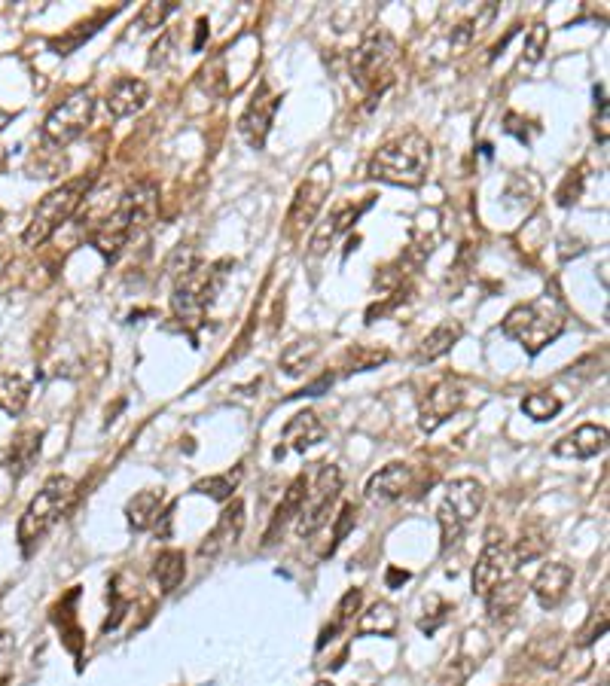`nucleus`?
I'll list each match as a JSON object with an SVG mask.
<instances>
[{
    "mask_svg": "<svg viewBox=\"0 0 610 686\" xmlns=\"http://www.w3.org/2000/svg\"><path fill=\"white\" fill-rule=\"evenodd\" d=\"M156 202H159V193L150 180L129 186V190L119 193L116 202L107 208L95 199L80 214V226H83L86 241L104 260H116L122 247H126V241L156 217Z\"/></svg>",
    "mask_w": 610,
    "mask_h": 686,
    "instance_id": "nucleus-1",
    "label": "nucleus"
},
{
    "mask_svg": "<svg viewBox=\"0 0 610 686\" xmlns=\"http://www.w3.org/2000/svg\"><path fill=\"white\" fill-rule=\"evenodd\" d=\"M400 43L388 28H370L351 52V80L363 98L376 104L397 80Z\"/></svg>",
    "mask_w": 610,
    "mask_h": 686,
    "instance_id": "nucleus-2",
    "label": "nucleus"
},
{
    "mask_svg": "<svg viewBox=\"0 0 610 686\" xmlns=\"http://www.w3.org/2000/svg\"><path fill=\"white\" fill-rule=\"evenodd\" d=\"M434 162V150L431 141H427L421 132H406L391 138L388 144H382L373 159H370V177L391 183V186H406V190H415L427 180V171H431Z\"/></svg>",
    "mask_w": 610,
    "mask_h": 686,
    "instance_id": "nucleus-3",
    "label": "nucleus"
},
{
    "mask_svg": "<svg viewBox=\"0 0 610 686\" xmlns=\"http://www.w3.org/2000/svg\"><path fill=\"white\" fill-rule=\"evenodd\" d=\"M223 269H229V260L190 263L187 269H180L174 293H171V311H174V318L180 321V327L187 333L196 336L202 330L208 308H211V302L217 299V293H220V287L226 281Z\"/></svg>",
    "mask_w": 610,
    "mask_h": 686,
    "instance_id": "nucleus-4",
    "label": "nucleus"
},
{
    "mask_svg": "<svg viewBox=\"0 0 610 686\" xmlns=\"http://www.w3.org/2000/svg\"><path fill=\"white\" fill-rule=\"evenodd\" d=\"M568 318L565 308L556 296H537L531 302H522L516 308L507 311V318L501 321V333L513 342H519L528 354H540L546 345H553L562 330H565Z\"/></svg>",
    "mask_w": 610,
    "mask_h": 686,
    "instance_id": "nucleus-5",
    "label": "nucleus"
},
{
    "mask_svg": "<svg viewBox=\"0 0 610 686\" xmlns=\"http://www.w3.org/2000/svg\"><path fill=\"white\" fill-rule=\"evenodd\" d=\"M257 65H260V37L254 31H244L232 43H226L199 71V83L208 95L229 98L251 80Z\"/></svg>",
    "mask_w": 610,
    "mask_h": 686,
    "instance_id": "nucleus-6",
    "label": "nucleus"
},
{
    "mask_svg": "<svg viewBox=\"0 0 610 686\" xmlns=\"http://www.w3.org/2000/svg\"><path fill=\"white\" fill-rule=\"evenodd\" d=\"M74 494H77L74 479L61 476V473H55L43 482V488L34 494V501L25 507L22 519H19V546L25 555H31V549L61 522V516L68 513V507L74 501Z\"/></svg>",
    "mask_w": 610,
    "mask_h": 686,
    "instance_id": "nucleus-7",
    "label": "nucleus"
},
{
    "mask_svg": "<svg viewBox=\"0 0 610 686\" xmlns=\"http://www.w3.org/2000/svg\"><path fill=\"white\" fill-rule=\"evenodd\" d=\"M89 186H92L89 177H74V180H68V183L55 186V190H49V193L40 199V205L34 208L31 223H28L25 232H22V241H25L28 247H40L43 241H49L61 226H65V223L80 211V205H83L86 196H89Z\"/></svg>",
    "mask_w": 610,
    "mask_h": 686,
    "instance_id": "nucleus-8",
    "label": "nucleus"
},
{
    "mask_svg": "<svg viewBox=\"0 0 610 686\" xmlns=\"http://www.w3.org/2000/svg\"><path fill=\"white\" fill-rule=\"evenodd\" d=\"M302 473H305V501L293 522H296V537L309 540L330 522V513L342 494V473L336 464H312Z\"/></svg>",
    "mask_w": 610,
    "mask_h": 686,
    "instance_id": "nucleus-9",
    "label": "nucleus"
},
{
    "mask_svg": "<svg viewBox=\"0 0 610 686\" xmlns=\"http://www.w3.org/2000/svg\"><path fill=\"white\" fill-rule=\"evenodd\" d=\"M485 504V488L476 479H455L449 482L443 501L437 507V525H440V549L449 552L461 543L470 522L479 516Z\"/></svg>",
    "mask_w": 610,
    "mask_h": 686,
    "instance_id": "nucleus-10",
    "label": "nucleus"
},
{
    "mask_svg": "<svg viewBox=\"0 0 610 686\" xmlns=\"http://www.w3.org/2000/svg\"><path fill=\"white\" fill-rule=\"evenodd\" d=\"M333 190V165L330 162H318L309 174H305L293 193L287 220H284V232L287 238H299L305 229H312L324 202L330 199Z\"/></svg>",
    "mask_w": 610,
    "mask_h": 686,
    "instance_id": "nucleus-11",
    "label": "nucleus"
},
{
    "mask_svg": "<svg viewBox=\"0 0 610 686\" xmlns=\"http://www.w3.org/2000/svg\"><path fill=\"white\" fill-rule=\"evenodd\" d=\"M92 119H95V98L89 89H77L61 104H55L43 119V141L52 147H68L86 135Z\"/></svg>",
    "mask_w": 610,
    "mask_h": 686,
    "instance_id": "nucleus-12",
    "label": "nucleus"
},
{
    "mask_svg": "<svg viewBox=\"0 0 610 686\" xmlns=\"http://www.w3.org/2000/svg\"><path fill=\"white\" fill-rule=\"evenodd\" d=\"M519 558L513 552L510 543H504V534L498 537L495 531H488V540L476 558L473 565V577H470V586H473V595L479 598H488L498 586H504L507 580H513L519 574Z\"/></svg>",
    "mask_w": 610,
    "mask_h": 686,
    "instance_id": "nucleus-13",
    "label": "nucleus"
},
{
    "mask_svg": "<svg viewBox=\"0 0 610 686\" xmlns=\"http://www.w3.org/2000/svg\"><path fill=\"white\" fill-rule=\"evenodd\" d=\"M281 107V95L269 86V80L257 83V92L251 95L248 107L238 116V135L244 138L251 150H263L269 141V132L275 126V113Z\"/></svg>",
    "mask_w": 610,
    "mask_h": 686,
    "instance_id": "nucleus-14",
    "label": "nucleus"
},
{
    "mask_svg": "<svg viewBox=\"0 0 610 686\" xmlns=\"http://www.w3.org/2000/svg\"><path fill=\"white\" fill-rule=\"evenodd\" d=\"M464 406V385L452 376H443L440 382L431 385V391H427L421 397V406H418V427L424 433H434L440 424H446L458 409Z\"/></svg>",
    "mask_w": 610,
    "mask_h": 686,
    "instance_id": "nucleus-15",
    "label": "nucleus"
},
{
    "mask_svg": "<svg viewBox=\"0 0 610 686\" xmlns=\"http://www.w3.org/2000/svg\"><path fill=\"white\" fill-rule=\"evenodd\" d=\"M244 522H248V516H244V501L232 497V504L217 516L214 528L199 543V558H208L211 561V558L223 555L229 546H235L238 537H241V531H244Z\"/></svg>",
    "mask_w": 610,
    "mask_h": 686,
    "instance_id": "nucleus-16",
    "label": "nucleus"
},
{
    "mask_svg": "<svg viewBox=\"0 0 610 686\" xmlns=\"http://www.w3.org/2000/svg\"><path fill=\"white\" fill-rule=\"evenodd\" d=\"M412 485H415V467L394 461V464H388V467H382L379 473L370 476L363 494H366V501H370V504L385 507V504L400 501L406 491H412Z\"/></svg>",
    "mask_w": 610,
    "mask_h": 686,
    "instance_id": "nucleus-17",
    "label": "nucleus"
},
{
    "mask_svg": "<svg viewBox=\"0 0 610 686\" xmlns=\"http://www.w3.org/2000/svg\"><path fill=\"white\" fill-rule=\"evenodd\" d=\"M571 583H574L571 565H565V561H546L537 571V577L531 580V595L537 598V604L543 610H556L565 601Z\"/></svg>",
    "mask_w": 610,
    "mask_h": 686,
    "instance_id": "nucleus-18",
    "label": "nucleus"
},
{
    "mask_svg": "<svg viewBox=\"0 0 610 686\" xmlns=\"http://www.w3.org/2000/svg\"><path fill=\"white\" fill-rule=\"evenodd\" d=\"M324 436H327V424L321 421L318 412H312V409L296 412V415L284 424V430H281L284 446H278L275 455L284 458L287 449H293V452H309L312 446H318V443L324 440Z\"/></svg>",
    "mask_w": 610,
    "mask_h": 686,
    "instance_id": "nucleus-19",
    "label": "nucleus"
},
{
    "mask_svg": "<svg viewBox=\"0 0 610 686\" xmlns=\"http://www.w3.org/2000/svg\"><path fill=\"white\" fill-rule=\"evenodd\" d=\"M370 208V202H363V205H351V202H345V205H339V208H333L321 223H318V229H315V235H312V241H309V254L312 257H324L330 247H333V241L339 238V235H345L357 220H360V214Z\"/></svg>",
    "mask_w": 610,
    "mask_h": 686,
    "instance_id": "nucleus-20",
    "label": "nucleus"
},
{
    "mask_svg": "<svg viewBox=\"0 0 610 686\" xmlns=\"http://www.w3.org/2000/svg\"><path fill=\"white\" fill-rule=\"evenodd\" d=\"M150 101V86L138 77H119L110 83L107 95H104V107L113 119H129L135 113H141Z\"/></svg>",
    "mask_w": 610,
    "mask_h": 686,
    "instance_id": "nucleus-21",
    "label": "nucleus"
},
{
    "mask_svg": "<svg viewBox=\"0 0 610 686\" xmlns=\"http://www.w3.org/2000/svg\"><path fill=\"white\" fill-rule=\"evenodd\" d=\"M604 449H607V430L601 424H580L577 430L565 433L553 446V455L571 458V461H589V458H598Z\"/></svg>",
    "mask_w": 610,
    "mask_h": 686,
    "instance_id": "nucleus-22",
    "label": "nucleus"
},
{
    "mask_svg": "<svg viewBox=\"0 0 610 686\" xmlns=\"http://www.w3.org/2000/svg\"><path fill=\"white\" fill-rule=\"evenodd\" d=\"M40 449H43V430L40 427H22L13 443L7 449V470L13 479H22L34 470L37 458H40Z\"/></svg>",
    "mask_w": 610,
    "mask_h": 686,
    "instance_id": "nucleus-23",
    "label": "nucleus"
},
{
    "mask_svg": "<svg viewBox=\"0 0 610 686\" xmlns=\"http://www.w3.org/2000/svg\"><path fill=\"white\" fill-rule=\"evenodd\" d=\"M302 501H305V473H299V476L287 485V491H284V497H281V504H278L275 516H272V522H269V531H266V537H263V546H275V543L281 540L284 528L299 516Z\"/></svg>",
    "mask_w": 610,
    "mask_h": 686,
    "instance_id": "nucleus-24",
    "label": "nucleus"
},
{
    "mask_svg": "<svg viewBox=\"0 0 610 686\" xmlns=\"http://www.w3.org/2000/svg\"><path fill=\"white\" fill-rule=\"evenodd\" d=\"M461 336H464V327H461L458 321H443V324H437L431 333H427V336L421 339V345H418V351H415V360H418V363H434V360H440L443 354H449V351L461 342Z\"/></svg>",
    "mask_w": 610,
    "mask_h": 686,
    "instance_id": "nucleus-25",
    "label": "nucleus"
},
{
    "mask_svg": "<svg viewBox=\"0 0 610 686\" xmlns=\"http://www.w3.org/2000/svg\"><path fill=\"white\" fill-rule=\"evenodd\" d=\"M159 516H162V491H156V488L138 491L126 504V519H129V528H135V531H150L159 522Z\"/></svg>",
    "mask_w": 610,
    "mask_h": 686,
    "instance_id": "nucleus-26",
    "label": "nucleus"
},
{
    "mask_svg": "<svg viewBox=\"0 0 610 686\" xmlns=\"http://www.w3.org/2000/svg\"><path fill=\"white\" fill-rule=\"evenodd\" d=\"M183 577H187V555L180 549H162L153 558V580L162 592H174L183 583Z\"/></svg>",
    "mask_w": 610,
    "mask_h": 686,
    "instance_id": "nucleus-27",
    "label": "nucleus"
},
{
    "mask_svg": "<svg viewBox=\"0 0 610 686\" xmlns=\"http://www.w3.org/2000/svg\"><path fill=\"white\" fill-rule=\"evenodd\" d=\"M31 400V382L19 372H0V412L22 415Z\"/></svg>",
    "mask_w": 610,
    "mask_h": 686,
    "instance_id": "nucleus-28",
    "label": "nucleus"
},
{
    "mask_svg": "<svg viewBox=\"0 0 610 686\" xmlns=\"http://www.w3.org/2000/svg\"><path fill=\"white\" fill-rule=\"evenodd\" d=\"M397 610L388 604V601H376L370 610H366L360 619H357V635L366 638V635H379V638H391L397 632Z\"/></svg>",
    "mask_w": 610,
    "mask_h": 686,
    "instance_id": "nucleus-29",
    "label": "nucleus"
},
{
    "mask_svg": "<svg viewBox=\"0 0 610 686\" xmlns=\"http://www.w3.org/2000/svg\"><path fill=\"white\" fill-rule=\"evenodd\" d=\"M119 10H122V7L104 10V13L92 16L89 22H77V25H74V28H71V31H68L65 37H52V40H49L52 52H55V55H71L74 49H80V46H83V43H86V40H89V37H92V34L98 31V28H101V25H104V22H107V19L113 16V13H119Z\"/></svg>",
    "mask_w": 610,
    "mask_h": 686,
    "instance_id": "nucleus-30",
    "label": "nucleus"
},
{
    "mask_svg": "<svg viewBox=\"0 0 610 686\" xmlns=\"http://www.w3.org/2000/svg\"><path fill=\"white\" fill-rule=\"evenodd\" d=\"M522 598H525V586L513 577V580H507L504 586H498L492 595L482 598V601H485L488 616H492V619H510L519 610Z\"/></svg>",
    "mask_w": 610,
    "mask_h": 686,
    "instance_id": "nucleus-31",
    "label": "nucleus"
},
{
    "mask_svg": "<svg viewBox=\"0 0 610 686\" xmlns=\"http://www.w3.org/2000/svg\"><path fill=\"white\" fill-rule=\"evenodd\" d=\"M321 354V345L315 339H299L293 345H287V351L281 354V369L287 372V376H305V372L312 369V363L318 360Z\"/></svg>",
    "mask_w": 610,
    "mask_h": 686,
    "instance_id": "nucleus-32",
    "label": "nucleus"
},
{
    "mask_svg": "<svg viewBox=\"0 0 610 686\" xmlns=\"http://www.w3.org/2000/svg\"><path fill=\"white\" fill-rule=\"evenodd\" d=\"M495 13H498L495 4H482V7L467 10V16L452 25V43H470L473 37H479L485 31V25H492Z\"/></svg>",
    "mask_w": 610,
    "mask_h": 686,
    "instance_id": "nucleus-33",
    "label": "nucleus"
},
{
    "mask_svg": "<svg viewBox=\"0 0 610 686\" xmlns=\"http://www.w3.org/2000/svg\"><path fill=\"white\" fill-rule=\"evenodd\" d=\"M241 476H244V470H241V467H235V470H229V473L205 476V479H199V482L193 485V491H196V494L211 497V501H217V504H226V501H232V494H235V488H238Z\"/></svg>",
    "mask_w": 610,
    "mask_h": 686,
    "instance_id": "nucleus-34",
    "label": "nucleus"
},
{
    "mask_svg": "<svg viewBox=\"0 0 610 686\" xmlns=\"http://www.w3.org/2000/svg\"><path fill=\"white\" fill-rule=\"evenodd\" d=\"M391 354L385 348H376V345H351L342 357V372L348 376V372H366V369H376L382 363H388Z\"/></svg>",
    "mask_w": 610,
    "mask_h": 686,
    "instance_id": "nucleus-35",
    "label": "nucleus"
},
{
    "mask_svg": "<svg viewBox=\"0 0 610 686\" xmlns=\"http://www.w3.org/2000/svg\"><path fill=\"white\" fill-rule=\"evenodd\" d=\"M360 604H363V589H348V592L342 595V601L336 604V619H333V626H327V629L321 632L318 650H324L327 641H333V638L348 626V622L354 619V613L360 610Z\"/></svg>",
    "mask_w": 610,
    "mask_h": 686,
    "instance_id": "nucleus-36",
    "label": "nucleus"
},
{
    "mask_svg": "<svg viewBox=\"0 0 610 686\" xmlns=\"http://www.w3.org/2000/svg\"><path fill=\"white\" fill-rule=\"evenodd\" d=\"M522 412L531 418V421H549V418H556L562 412V400L556 394H549V391H534L522 400Z\"/></svg>",
    "mask_w": 610,
    "mask_h": 686,
    "instance_id": "nucleus-37",
    "label": "nucleus"
},
{
    "mask_svg": "<svg viewBox=\"0 0 610 686\" xmlns=\"http://www.w3.org/2000/svg\"><path fill=\"white\" fill-rule=\"evenodd\" d=\"M177 10L174 0H150V4L141 7L138 13V31H153L159 25H165V19Z\"/></svg>",
    "mask_w": 610,
    "mask_h": 686,
    "instance_id": "nucleus-38",
    "label": "nucleus"
},
{
    "mask_svg": "<svg viewBox=\"0 0 610 686\" xmlns=\"http://www.w3.org/2000/svg\"><path fill=\"white\" fill-rule=\"evenodd\" d=\"M583 183H586V174L583 168H571L562 180V186L556 190V205L559 208H571L580 196H583Z\"/></svg>",
    "mask_w": 610,
    "mask_h": 686,
    "instance_id": "nucleus-39",
    "label": "nucleus"
},
{
    "mask_svg": "<svg viewBox=\"0 0 610 686\" xmlns=\"http://www.w3.org/2000/svg\"><path fill=\"white\" fill-rule=\"evenodd\" d=\"M604 632H607V601H601V607L592 610L589 622H586V626L580 629V635H577V644L580 647H589L598 638H604Z\"/></svg>",
    "mask_w": 610,
    "mask_h": 686,
    "instance_id": "nucleus-40",
    "label": "nucleus"
},
{
    "mask_svg": "<svg viewBox=\"0 0 610 686\" xmlns=\"http://www.w3.org/2000/svg\"><path fill=\"white\" fill-rule=\"evenodd\" d=\"M549 43V28L546 25H534L525 37V49H522V65H534V61L543 58Z\"/></svg>",
    "mask_w": 610,
    "mask_h": 686,
    "instance_id": "nucleus-41",
    "label": "nucleus"
},
{
    "mask_svg": "<svg viewBox=\"0 0 610 686\" xmlns=\"http://www.w3.org/2000/svg\"><path fill=\"white\" fill-rule=\"evenodd\" d=\"M354 525H357V510H354V504H342L339 516H336V525H333V543H330V549H327L324 555H333Z\"/></svg>",
    "mask_w": 610,
    "mask_h": 686,
    "instance_id": "nucleus-42",
    "label": "nucleus"
},
{
    "mask_svg": "<svg viewBox=\"0 0 610 686\" xmlns=\"http://www.w3.org/2000/svg\"><path fill=\"white\" fill-rule=\"evenodd\" d=\"M174 43H177V34L174 31H168V34H162L156 43H153V49H150V68H165L168 61L174 58Z\"/></svg>",
    "mask_w": 610,
    "mask_h": 686,
    "instance_id": "nucleus-43",
    "label": "nucleus"
},
{
    "mask_svg": "<svg viewBox=\"0 0 610 686\" xmlns=\"http://www.w3.org/2000/svg\"><path fill=\"white\" fill-rule=\"evenodd\" d=\"M13 644H16V641H13L10 632H0V662H4V659L13 653Z\"/></svg>",
    "mask_w": 610,
    "mask_h": 686,
    "instance_id": "nucleus-44",
    "label": "nucleus"
},
{
    "mask_svg": "<svg viewBox=\"0 0 610 686\" xmlns=\"http://www.w3.org/2000/svg\"><path fill=\"white\" fill-rule=\"evenodd\" d=\"M409 580V574L406 571H400V568H388V586L394 589V586H400V583H406Z\"/></svg>",
    "mask_w": 610,
    "mask_h": 686,
    "instance_id": "nucleus-45",
    "label": "nucleus"
},
{
    "mask_svg": "<svg viewBox=\"0 0 610 686\" xmlns=\"http://www.w3.org/2000/svg\"><path fill=\"white\" fill-rule=\"evenodd\" d=\"M199 31H196V43H193V49L199 52L202 49V43H205V34H208V19H199V25H196Z\"/></svg>",
    "mask_w": 610,
    "mask_h": 686,
    "instance_id": "nucleus-46",
    "label": "nucleus"
},
{
    "mask_svg": "<svg viewBox=\"0 0 610 686\" xmlns=\"http://www.w3.org/2000/svg\"><path fill=\"white\" fill-rule=\"evenodd\" d=\"M7 122H10V113H4V110H0V132L7 129Z\"/></svg>",
    "mask_w": 610,
    "mask_h": 686,
    "instance_id": "nucleus-47",
    "label": "nucleus"
},
{
    "mask_svg": "<svg viewBox=\"0 0 610 686\" xmlns=\"http://www.w3.org/2000/svg\"><path fill=\"white\" fill-rule=\"evenodd\" d=\"M315 686H336V683H333V680H318Z\"/></svg>",
    "mask_w": 610,
    "mask_h": 686,
    "instance_id": "nucleus-48",
    "label": "nucleus"
},
{
    "mask_svg": "<svg viewBox=\"0 0 610 686\" xmlns=\"http://www.w3.org/2000/svg\"><path fill=\"white\" fill-rule=\"evenodd\" d=\"M4 223H7V214H4V211H0V229H4Z\"/></svg>",
    "mask_w": 610,
    "mask_h": 686,
    "instance_id": "nucleus-49",
    "label": "nucleus"
}]
</instances>
